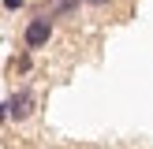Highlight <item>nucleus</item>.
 Returning <instances> with one entry per match:
<instances>
[{
  "label": "nucleus",
  "mask_w": 153,
  "mask_h": 149,
  "mask_svg": "<svg viewBox=\"0 0 153 149\" xmlns=\"http://www.w3.org/2000/svg\"><path fill=\"white\" fill-rule=\"evenodd\" d=\"M79 11V0H49V19H67V15Z\"/></svg>",
  "instance_id": "7ed1b4c3"
},
{
  "label": "nucleus",
  "mask_w": 153,
  "mask_h": 149,
  "mask_svg": "<svg viewBox=\"0 0 153 149\" xmlns=\"http://www.w3.org/2000/svg\"><path fill=\"white\" fill-rule=\"evenodd\" d=\"M4 112H7V119H15V123L30 119V116H34V93H30V89H19V93H11V97L4 101Z\"/></svg>",
  "instance_id": "f03ea898"
},
{
  "label": "nucleus",
  "mask_w": 153,
  "mask_h": 149,
  "mask_svg": "<svg viewBox=\"0 0 153 149\" xmlns=\"http://www.w3.org/2000/svg\"><path fill=\"white\" fill-rule=\"evenodd\" d=\"M49 41H52V19L49 15H34V19L26 22V30H22V49L26 52H41V49H49Z\"/></svg>",
  "instance_id": "f257e3e1"
},
{
  "label": "nucleus",
  "mask_w": 153,
  "mask_h": 149,
  "mask_svg": "<svg viewBox=\"0 0 153 149\" xmlns=\"http://www.w3.org/2000/svg\"><path fill=\"white\" fill-rule=\"evenodd\" d=\"M86 4H94V7H105V4H112V0H86Z\"/></svg>",
  "instance_id": "423d86ee"
},
{
  "label": "nucleus",
  "mask_w": 153,
  "mask_h": 149,
  "mask_svg": "<svg viewBox=\"0 0 153 149\" xmlns=\"http://www.w3.org/2000/svg\"><path fill=\"white\" fill-rule=\"evenodd\" d=\"M15 71H22V74L30 71V52H26V56H22V60H15Z\"/></svg>",
  "instance_id": "20e7f679"
},
{
  "label": "nucleus",
  "mask_w": 153,
  "mask_h": 149,
  "mask_svg": "<svg viewBox=\"0 0 153 149\" xmlns=\"http://www.w3.org/2000/svg\"><path fill=\"white\" fill-rule=\"evenodd\" d=\"M22 4H26V0H4V7H7V11H19Z\"/></svg>",
  "instance_id": "39448f33"
}]
</instances>
